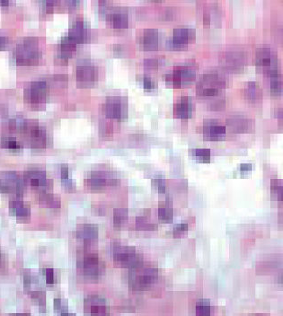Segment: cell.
Masks as SVG:
<instances>
[{
  "mask_svg": "<svg viewBox=\"0 0 283 316\" xmlns=\"http://www.w3.org/2000/svg\"><path fill=\"white\" fill-rule=\"evenodd\" d=\"M22 133H24L27 137L28 142L31 145V148L44 149L46 147L47 144L46 131L36 122H31L27 120L26 125L22 130Z\"/></svg>",
  "mask_w": 283,
  "mask_h": 316,
  "instance_id": "cell-10",
  "label": "cell"
},
{
  "mask_svg": "<svg viewBox=\"0 0 283 316\" xmlns=\"http://www.w3.org/2000/svg\"><path fill=\"white\" fill-rule=\"evenodd\" d=\"M102 111L105 116L112 120H122L126 117L127 106L125 101L119 96L107 98L102 106Z\"/></svg>",
  "mask_w": 283,
  "mask_h": 316,
  "instance_id": "cell-12",
  "label": "cell"
},
{
  "mask_svg": "<svg viewBox=\"0 0 283 316\" xmlns=\"http://www.w3.org/2000/svg\"><path fill=\"white\" fill-rule=\"evenodd\" d=\"M111 257L114 262L123 268L134 269L142 265L143 261L137 250L133 246L125 245L121 242H114L111 243Z\"/></svg>",
  "mask_w": 283,
  "mask_h": 316,
  "instance_id": "cell-2",
  "label": "cell"
},
{
  "mask_svg": "<svg viewBox=\"0 0 283 316\" xmlns=\"http://www.w3.org/2000/svg\"><path fill=\"white\" fill-rule=\"evenodd\" d=\"M142 82H143V87H144L145 89L151 90L153 89L154 87H155V85H154L152 79L149 78V77H144L143 79H142Z\"/></svg>",
  "mask_w": 283,
  "mask_h": 316,
  "instance_id": "cell-44",
  "label": "cell"
},
{
  "mask_svg": "<svg viewBox=\"0 0 283 316\" xmlns=\"http://www.w3.org/2000/svg\"><path fill=\"white\" fill-rule=\"evenodd\" d=\"M8 43V38L6 36H0V49L4 48Z\"/></svg>",
  "mask_w": 283,
  "mask_h": 316,
  "instance_id": "cell-49",
  "label": "cell"
},
{
  "mask_svg": "<svg viewBox=\"0 0 283 316\" xmlns=\"http://www.w3.org/2000/svg\"><path fill=\"white\" fill-rule=\"evenodd\" d=\"M8 5H9L8 1H0V6L1 7H8Z\"/></svg>",
  "mask_w": 283,
  "mask_h": 316,
  "instance_id": "cell-51",
  "label": "cell"
},
{
  "mask_svg": "<svg viewBox=\"0 0 283 316\" xmlns=\"http://www.w3.org/2000/svg\"><path fill=\"white\" fill-rule=\"evenodd\" d=\"M143 64L148 69H156L159 66V61L157 59H147L144 60Z\"/></svg>",
  "mask_w": 283,
  "mask_h": 316,
  "instance_id": "cell-41",
  "label": "cell"
},
{
  "mask_svg": "<svg viewBox=\"0 0 283 316\" xmlns=\"http://www.w3.org/2000/svg\"><path fill=\"white\" fill-rule=\"evenodd\" d=\"M88 36H89L88 28H87L85 20L83 18H78L71 26L69 32H68V37L72 41H74L76 44L78 45V44L86 43Z\"/></svg>",
  "mask_w": 283,
  "mask_h": 316,
  "instance_id": "cell-17",
  "label": "cell"
},
{
  "mask_svg": "<svg viewBox=\"0 0 283 316\" xmlns=\"http://www.w3.org/2000/svg\"><path fill=\"white\" fill-rule=\"evenodd\" d=\"M136 229L138 231L153 232V231H157L158 229V227L156 224L149 222L145 217L138 216L136 218Z\"/></svg>",
  "mask_w": 283,
  "mask_h": 316,
  "instance_id": "cell-31",
  "label": "cell"
},
{
  "mask_svg": "<svg viewBox=\"0 0 283 316\" xmlns=\"http://www.w3.org/2000/svg\"><path fill=\"white\" fill-rule=\"evenodd\" d=\"M49 87L44 80L34 81L24 90V98L28 104L41 106L45 103L47 99Z\"/></svg>",
  "mask_w": 283,
  "mask_h": 316,
  "instance_id": "cell-7",
  "label": "cell"
},
{
  "mask_svg": "<svg viewBox=\"0 0 283 316\" xmlns=\"http://www.w3.org/2000/svg\"><path fill=\"white\" fill-rule=\"evenodd\" d=\"M77 269L79 274L87 279L95 280L102 276L104 266L96 254H84L77 262Z\"/></svg>",
  "mask_w": 283,
  "mask_h": 316,
  "instance_id": "cell-5",
  "label": "cell"
},
{
  "mask_svg": "<svg viewBox=\"0 0 283 316\" xmlns=\"http://www.w3.org/2000/svg\"><path fill=\"white\" fill-rule=\"evenodd\" d=\"M44 275L46 278L47 284H53L54 283V271L51 268L44 269Z\"/></svg>",
  "mask_w": 283,
  "mask_h": 316,
  "instance_id": "cell-42",
  "label": "cell"
},
{
  "mask_svg": "<svg viewBox=\"0 0 283 316\" xmlns=\"http://www.w3.org/2000/svg\"><path fill=\"white\" fill-rule=\"evenodd\" d=\"M1 145L3 148L8 149H12V150H18L21 148L18 141H14L12 138H3L1 141Z\"/></svg>",
  "mask_w": 283,
  "mask_h": 316,
  "instance_id": "cell-36",
  "label": "cell"
},
{
  "mask_svg": "<svg viewBox=\"0 0 283 316\" xmlns=\"http://www.w3.org/2000/svg\"><path fill=\"white\" fill-rule=\"evenodd\" d=\"M60 316H76L74 313H71V312H63L60 314Z\"/></svg>",
  "mask_w": 283,
  "mask_h": 316,
  "instance_id": "cell-52",
  "label": "cell"
},
{
  "mask_svg": "<svg viewBox=\"0 0 283 316\" xmlns=\"http://www.w3.org/2000/svg\"><path fill=\"white\" fill-rule=\"evenodd\" d=\"M129 218V211L126 208H116L114 211V225L115 227H121L125 224Z\"/></svg>",
  "mask_w": 283,
  "mask_h": 316,
  "instance_id": "cell-32",
  "label": "cell"
},
{
  "mask_svg": "<svg viewBox=\"0 0 283 316\" xmlns=\"http://www.w3.org/2000/svg\"><path fill=\"white\" fill-rule=\"evenodd\" d=\"M99 229L93 224H82L76 229L77 238L85 242H92L98 238Z\"/></svg>",
  "mask_w": 283,
  "mask_h": 316,
  "instance_id": "cell-19",
  "label": "cell"
},
{
  "mask_svg": "<svg viewBox=\"0 0 283 316\" xmlns=\"http://www.w3.org/2000/svg\"><path fill=\"white\" fill-rule=\"evenodd\" d=\"M196 316H211V307L208 300L202 299L197 302Z\"/></svg>",
  "mask_w": 283,
  "mask_h": 316,
  "instance_id": "cell-33",
  "label": "cell"
},
{
  "mask_svg": "<svg viewBox=\"0 0 283 316\" xmlns=\"http://www.w3.org/2000/svg\"><path fill=\"white\" fill-rule=\"evenodd\" d=\"M173 71L176 73L177 76L181 80L182 86L184 85H188L193 82L196 78V71L191 66H176Z\"/></svg>",
  "mask_w": 283,
  "mask_h": 316,
  "instance_id": "cell-26",
  "label": "cell"
},
{
  "mask_svg": "<svg viewBox=\"0 0 283 316\" xmlns=\"http://www.w3.org/2000/svg\"><path fill=\"white\" fill-rule=\"evenodd\" d=\"M220 62L226 69L239 72L243 71L246 65V56L244 52L237 50L227 51L220 57Z\"/></svg>",
  "mask_w": 283,
  "mask_h": 316,
  "instance_id": "cell-11",
  "label": "cell"
},
{
  "mask_svg": "<svg viewBox=\"0 0 283 316\" xmlns=\"http://www.w3.org/2000/svg\"><path fill=\"white\" fill-rule=\"evenodd\" d=\"M193 156L196 158L197 160L201 162H209L211 157V152L209 149H196L193 150Z\"/></svg>",
  "mask_w": 283,
  "mask_h": 316,
  "instance_id": "cell-34",
  "label": "cell"
},
{
  "mask_svg": "<svg viewBox=\"0 0 283 316\" xmlns=\"http://www.w3.org/2000/svg\"><path fill=\"white\" fill-rule=\"evenodd\" d=\"M152 185L153 187L157 190V191L159 193H164L165 191V188H166V183H165V180L163 178H156V179L152 180Z\"/></svg>",
  "mask_w": 283,
  "mask_h": 316,
  "instance_id": "cell-39",
  "label": "cell"
},
{
  "mask_svg": "<svg viewBox=\"0 0 283 316\" xmlns=\"http://www.w3.org/2000/svg\"><path fill=\"white\" fill-rule=\"evenodd\" d=\"M2 263H3V255H2L1 252H0V267L2 266Z\"/></svg>",
  "mask_w": 283,
  "mask_h": 316,
  "instance_id": "cell-54",
  "label": "cell"
},
{
  "mask_svg": "<svg viewBox=\"0 0 283 316\" xmlns=\"http://www.w3.org/2000/svg\"><path fill=\"white\" fill-rule=\"evenodd\" d=\"M271 189L272 191H275L278 196V199L279 201L283 202V185L281 183H279V181H272L271 182Z\"/></svg>",
  "mask_w": 283,
  "mask_h": 316,
  "instance_id": "cell-38",
  "label": "cell"
},
{
  "mask_svg": "<svg viewBox=\"0 0 283 316\" xmlns=\"http://www.w3.org/2000/svg\"><path fill=\"white\" fill-rule=\"evenodd\" d=\"M158 277L157 268L143 267V264L137 268L130 269L129 272V285L136 291H142L150 289L154 285Z\"/></svg>",
  "mask_w": 283,
  "mask_h": 316,
  "instance_id": "cell-4",
  "label": "cell"
},
{
  "mask_svg": "<svg viewBox=\"0 0 283 316\" xmlns=\"http://www.w3.org/2000/svg\"><path fill=\"white\" fill-rule=\"evenodd\" d=\"M25 184H30L31 187L39 188L43 190V192L52 187V181L46 178V173L44 171L38 169H31L24 174Z\"/></svg>",
  "mask_w": 283,
  "mask_h": 316,
  "instance_id": "cell-15",
  "label": "cell"
},
{
  "mask_svg": "<svg viewBox=\"0 0 283 316\" xmlns=\"http://www.w3.org/2000/svg\"><path fill=\"white\" fill-rule=\"evenodd\" d=\"M31 297L33 300H36L38 304H39L40 309L44 310L45 309V304H46V299H45V293L44 291H32L31 293Z\"/></svg>",
  "mask_w": 283,
  "mask_h": 316,
  "instance_id": "cell-35",
  "label": "cell"
},
{
  "mask_svg": "<svg viewBox=\"0 0 283 316\" xmlns=\"http://www.w3.org/2000/svg\"><path fill=\"white\" fill-rule=\"evenodd\" d=\"M107 20L111 26L117 31H122L129 27V16L122 10L111 12L107 16Z\"/></svg>",
  "mask_w": 283,
  "mask_h": 316,
  "instance_id": "cell-22",
  "label": "cell"
},
{
  "mask_svg": "<svg viewBox=\"0 0 283 316\" xmlns=\"http://www.w3.org/2000/svg\"><path fill=\"white\" fill-rule=\"evenodd\" d=\"M84 310L88 316H109V306L104 298L90 295L84 301Z\"/></svg>",
  "mask_w": 283,
  "mask_h": 316,
  "instance_id": "cell-13",
  "label": "cell"
},
{
  "mask_svg": "<svg viewBox=\"0 0 283 316\" xmlns=\"http://www.w3.org/2000/svg\"><path fill=\"white\" fill-rule=\"evenodd\" d=\"M277 117L279 118V121L283 122V108H279L277 112Z\"/></svg>",
  "mask_w": 283,
  "mask_h": 316,
  "instance_id": "cell-50",
  "label": "cell"
},
{
  "mask_svg": "<svg viewBox=\"0 0 283 316\" xmlns=\"http://www.w3.org/2000/svg\"><path fill=\"white\" fill-rule=\"evenodd\" d=\"M158 219L162 223L170 224L173 222V210L169 204H165L158 208Z\"/></svg>",
  "mask_w": 283,
  "mask_h": 316,
  "instance_id": "cell-30",
  "label": "cell"
},
{
  "mask_svg": "<svg viewBox=\"0 0 283 316\" xmlns=\"http://www.w3.org/2000/svg\"><path fill=\"white\" fill-rule=\"evenodd\" d=\"M24 178L16 172H8L0 178V192L22 195L25 190Z\"/></svg>",
  "mask_w": 283,
  "mask_h": 316,
  "instance_id": "cell-8",
  "label": "cell"
},
{
  "mask_svg": "<svg viewBox=\"0 0 283 316\" xmlns=\"http://www.w3.org/2000/svg\"><path fill=\"white\" fill-rule=\"evenodd\" d=\"M24 287L25 288H28V287H30L31 284V277L30 274H26V275H24Z\"/></svg>",
  "mask_w": 283,
  "mask_h": 316,
  "instance_id": "cell-47",
  "label": "cell"
},
{
  "mask_svg": "<svg viewBox=\"0 0 283 316\" xmlns=\"http://www.w3.org/2000/svg\"><path fill=\"white\" fill-rule=\"evenodd\" d=\"M117 183V179L109 173L103 172H93L86 179V185L91 190H102L107 186H113Z\"/></svg>",
  "mask_w": 283,
  "mask_h": 316,
  "instance_id": "cell-16",
  "label": "cell"
},
{
  "mask_svg": "<svg viewBox=\"0 0 283 316\" xmlns=\"http://www.w3.org/2000/svg\"><path fill=\"white\" fill-rule=\"evenodd\" d=\"M54 309L57 312H60V314L63 312H67V301L64 300L62 298H55L54 299Z\"/></svg>",
  "mask_w": 283,
  "mask_h": 316,
  "instance_id": "cell-37",
  "label": "cell"
},
{
  "mask_svg": "<svg viewBox=\"0 0 283 316\" xmlns=\"http://www.w3.org/2000/svg\"><path fill=\"white\" fill-rule=\"evenodd\" d=\"M187 231H188V225L187 224H185V223L178 224L173 228V236L176 238L180 237L182 234H185Z\"/></svg>",
  "mask_w": 283,
  "mask_h": 316,
  "instance_id": "cell-40",
  "label": "cell"
},
{
  "mask_svg": "<svg viewBox=\"0 0 283 316\" xmlns=\"http://www.w3.org/2000/svg\"><path fill=\"white\" fill-rule=\"evenodd\" d=\"M194 38H195V31L193 28L179 26L174 29L173 38L167 42V46L173 50L183 49L187 46L188 43Z\"/></svg>",
  "mask_w": 283,
  "mask_h": 316,
  "instance_id": "cell-14",
  "label": "cell"
},
{
  "mask_svg": "<svg viewBox=\"0 0 283 316\" xmlns=\"http://www.w3.org/2000/svg\"><path fill=\"white\" fill-rule=\"evenodd\" d=\"M158 31L155 29H147L143 31L139 43L146 51H154L158 47Z\"/></svg>",
  "mask_w": 283,
  "mask_h": 316,
  "instance_id": "cell-23",
  "label": "cell"
},
{
  "mask_svg": "<svg viewBox=\"0 0 283 316\" xmlns=\"http://www.w3.org/2000/svg\"><path fill=\"white\" fill-rule=\"evenodd\" d=\"M53 81L59 84L60 86H64L67 83V76L66 75H56L53 77Z\"/></svg>",
  "mask_w": 283,
  "mask_h": 316,
  "instance_id": "cell-43",
  "label": "cell"
},
{
  "mask_svg": "<svg viewBox=\"0 0 283 316\" xmlns=\"http://www.w3.org/2000/svg\"><path fill=\"white\" fill-rule=\"evenodd\" d=\"M252 165L249 164H241L240 166V171L242 172H247L251 171Z\"/></svg>",
  "mask_w": 283,
  "mask_h": 316,
  "instance_id": "cell-48",
  "label": "cell"
},
{
  "mask_svg": "<svg viewBox=\"0 0 283 316\" xmlns=\"http://www.w3.org/2000/svg\"><path fill=\"white\" fill-rule=\"evenodd\" d=\"M226 78L217 71L207 72L201 76L197 84L196 93L202 98H213L218 96L226 87Z\"/></svg>",
  "mask_w": 283,
  "mask_h": 316,
  "instance_id": "cell-3",
  "label": "cell"
},
{
  "mask_svg": "<svg viewBox=\"0 0 283 316\" xmlns=\"http://www.w3.org/2000/svg\"><path fill=\"white\" fill-rule=\"evenodd\" d=\"M226 127L220 125L217 121H205L202 133L205 138L208 141H220L226 136Z\"/></svg>",
  "mask_w": 283,
  "mask_h": 316,
  "instance_id": "cell-18",
  "label": "cell"
},
{
  "mask_svg": "<svg viewBox=\"0 0 283 316\" xmlns=\"http://www.w3.org/2000/svg\"><path fill=\"white\" fill-rule=\"evenodd\" d=\"M14 59L19 66H33L42 58L38 40L34 37H28L17 43L14 50Z\"/></svg>",
  "mask_w": 283,
  "mask_h": 316,
  "instance_id": "cell-1",
  "label": "cell"
},
{
  "mask_svg": "<svg viewBox=\"0 0 283 316\" xmlns=\"http://www.w3.org/2000/svg\"><path fill=\"white\" fill-rule=\"evenodd\" d=\"M60 176H61V180H67L69 178L68 177V167L67 165H62V167L60 169Z\"/></svg>",
  "mask_w": 283,
  "mask_h": 316,
  "instance_id": "cell-46",
  "label": "cell"
},
{
  "mask_svg": "<svg viewBox=\"0 0 283 316\" xmlns=\"http://www.w3.org/2000/svg\"><path fill=\"white\" fill-rule=\"evenodd\" d=\"M256 64L267 77L279 71L277 55L270 47H261L256 50Z\"/></svg>",
  "mask_w": 283,
  "mask_h": 316,
  "instance_id": "cell-6",
  "label": "cell"
},
{
  "mask_svg": "<svg viewBox=\"0 0 283 316\" xmlns=\"http://www.w3.org/2000/svg\"><path fill=\"white\" fill-rule=\"evenodd\" d=\"M9 210L16 218L26 219L31 216V208L20 199H13L9 202Z\"/></svg>",
  "mask_w": 283,
  "mask_h": 316,
  "instance_id": "cell-25",
  "label": "cell"
},
{
  "mask_svg": "<svg viewBox=\"0 0 283 316\" xmlns=\"http://www.w3.org/2000/svg\"><path fill=\"white\" fill-rule=\"evenodd\" d=\"M11 316H31L29 313H16Z\"/></svg>",
  "mask_w": 283,
  "mask_h": 316,
  "instance_id": "cell-53",
  "label": "cell"
},
{
  "mask_svg": "<svg viewBox=\"0 0 283 316\" xmlns=\"http://www.w3.org/2000/svg\"><path fill=\"white\" fill-rule=\"evenodd\" d=\"M193 110V101L191 100V98L188 96H183L174 106L173 115L177 119L186 120L192 117Z\"/></svg>",
  "mask_w": 283,
  "mask_h": 316,
  "instance_id": "cell-21",
  "label": "cell"
},
{
  "mask_svg": "<svg viewBox=\"0 0 283 316\" xmlns=\"http://www.w3.org/2000/svg\"><path fill=\"white\" fill-rule=\"evenodd\" d=\"M98 79L97 68L89 62L79 64L76 68V80L80 87H90L94 86Z\"/></svg>",
  "mask_w": 283,
  "mask_h": 316,
  "instance_id": "cell-9",
  "label": "cell"
},
{
  "mask_svg": "<svg viewBox=\"0 0 283 316\" xmlns=\"http://www.w3.org/2000/svg\"><path fill=\"white\" fill-rule=\"evenodd\" d=\"M227 126L234 133H245L252 128V121L244 116L235 115L228 118Z\"/></svg>",
  "mask_w": 283,
  "mask_h": 316,
  "instance_id": "cell-20",
  "label": "cell"
},
{
  "mask_svg": "<svg viewBox=\"0 0 283 316\" xmlns=\"http://www.w3.org/2000/svg\"><path fill=\"white\" fill-rule=\"evenodd\" d=\"M244 97L249 102L256 103L262 100V90L256 82H249L244 90Z\"/></svg>",
  "mask_w": 283,
  "mask_h": 316,
  "instance_id": "cell-27",
  "label": "cell"
},
{
  "mask_svg": "<svg viewBox=\"0 0 283 316\" xmlns=\"http://www.w3.org/2000/svg\"><path fill=\"white\" fill-rule=\"evenodd\" d=\"M39 202L44 207L52 208V209H59L61 207V201L59 197L48 193L46 191L42 192L40 194Z\"/></svg>",
  "mask_w": 283,
  "mask_h": 316,
  "instance_id": "cell-29",
  "label": "cell"
},
{
  "mask_svg": "<svg viewBox=\"0 0 283 316\" xmlns=\"http://www.w3.org/2000/svg\"><path fill=\"white\" fill-rule=\"evenodd\" d=\"M270 78V91L271 95L280 96L283 94V75L277 71L269 76Z\"/></svg>",
  "mask_w": 283,
  "mask_h": 316,
  "instance_id": "cell-28",
  "label": "cell"
},
{
  "mask_svg": "<svg viewBox=\"0 0 283 316\" xmlns=\"http://www.w3.org/2000/svg\"><path fill=\"white\" fill-rule=\"evenodd\" d=\"M62 184L63 185L65 186V188L67 189V190H69V191H71V190H74V189H75V184H74V183H73V181H72V180L71 179H69V178L67 180H63Z\"/></svg>",
  "mask_w": 283,
  "mask_h": 316,
  "instance_id": "cell-45",
  "label": "cell"
},
{
  "mask_svg": "<svg viewBox=\"0 0 283 316\" xmlns=\"http://www.w3.org/2000/svg\"><path fill=\"white\" fill-rule=\"evenodd\" d=\"M77 44L74 41L68 37V36L63 37L59 43V58L62 61H67L71 57L72 53L76 51Z\"/></svg>",
  "mask_w": 283,
  "mask_h": 316,
  "instance_id": "cell-24",
  "label": "cell"
}]
</instances>
